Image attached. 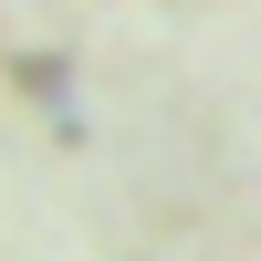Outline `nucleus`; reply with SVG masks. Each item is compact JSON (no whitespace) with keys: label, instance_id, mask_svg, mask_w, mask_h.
Here are the masks:
<instances>
[{"label":"nucleus","instance_id":"obj_1","mask_svg":"<svg viewBox=\"0 0 261 261\" xmlns=\"http://www.w3.org/2000/svg\"><path fill=\"white\" fill-rule=\"evenodd\" d=\"M21 84H32V94H42V105H53V115H63V94H73V73H63V63H53V53H32V63H21Z\"/></svg>","mask_w":261,"mask_h":261}]
</instances>
